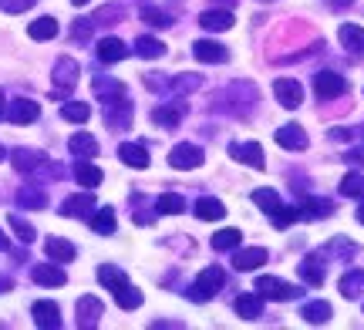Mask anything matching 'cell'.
<instances>
[{
    "instance_id": "40",
    "label": "cell",
    "mask_w": 364,
    "mask_h": 330,
    "mask_svg": "<svg viewBox=\"0 0 364 330\" xmlns=\"http://www.w3.org/2000/svg\"><path fill=\"white\" fill-rule=\"evenodd\" d=\"M95 94H98V101H105V98L125 94V84L115 78H108V75H95Z\"/></svg>"
},
{
    "instance_id": "12",
    "label": "cell",
    "mask_w": 364,
    "mask_h": 330,
    "mask_svg": "<svg viewBox=\"0 0 364 330\" xmlns=\"http://www.w3.org/2000/svg\"><path fill=\"white\" fill-rule=\"evenodd\" d=\"M78 75H81V67L75 57L65 54V57L54 61V88H58V92H71V88L78 84Z\"/></svg>"
},
{
    "instance_id": "44",
    "label": "cell",
    "mask_w": 364,
    "mask_h": 330,
    "mask_svg": "<svg viewBox=\"0 0 364 330\" xmlns=\"http://www.w3.org/2000/svg\"><path fill=\"white\" fill-rule=\"evenodd\" d=\"M341 196L364 199V175H361V172H348V175L341 179Z\"/></svg>"
},
{
    "instance_id": "3",
    "label": "cell",
    "mask_w": 364,
    "mask_h": 330,
    "mask_svg": "<svg viewBox=\"0 0 364 330\" xmlns=\"http://www.w3.org/2000/svg\"><path fill=\"white\" fill-rule=\"evenodd\" d=\"M223 283H226V270H223V266H206V270L193 280V287H189V300H196V304L213 300V297L223 290Z\"/></svg>"
},
{
    "instance_id": "59",
    "label": "cell",
    "mask_w": 364,
    "mask_h": 330,
    "mask_svg": "<svg viewBox=\"0 0 364 330\" xmlns=\"http://www.w3.org/2000/svg\"><path fill=\"white\" fill-rule=\"evenodd\" d=\"M4 159H7V152H4V145H0V162H4Z\"/></svg>"
},
{
    "instance_id": "51",
    "label": "cell",
    "mask_w": 364,
    "mask_h": 330,
    "mask_svg": "<svg viewBox=\"0 0 364 330\" xmlns=\"http://www.w3.org/2000/svg\"><path fill=\"white\" fill-rule=\"evenodd\" d=\"M324 253H334V256H348V260H351L354 253H358V246H354V243H348V239L341 236V239H334V243H331V246H327Z\"/></svg>"
},
{
    "instance_id": "24",
    "label": "cell",
    "mask_w": 364,
    "mask_h": 330,
    "mask_svg": "<svg viewBox=\"0 0 364 330\" xmlns=\"http://www.w3.org/2000/svg\"><path fill=\"white\" fill-rule=\"evenodd\" d=\"M68 152H71L75 159H91V155H98V138L88 132H75L68 138Z\"/></svg>"
},
{
    "instance_id": "25",
    "label": "cell",
    "mask_w": 364,
    "mask_h": 330,
    "mask_svg": "<svg viewBox=\"0 0 364 330\" xmlns=\"http://www.w3.org/2000/svg\"><path fill=\"white\" fill-rule=\"evenodd\" d=\"M118 159L132 165V169H149V152H145L142 142H122L118 145Z\"/></svg>"
},
{
    "instance_id": "50",
    "label": "cell",
    "mask_w": 364,
    "mask_h": 330,
    "mask_svg": "<svg viewBox=\"0 0 364 330\" xmlns=\"http://www.w3.org/2000/svg\"><path fill=\"white\" fill-rule=\"evenodd\" d=\"M91 31H95L91 17H78V21H75V27H71V38L78 40V44H85V40L91 38Z\"/></svg>"
},
{
    "instance_id": "30",
    "label": "cell",
    "mask_w": 364,
    "mask_h": 330,
    "mask_svg": "<svg viewBox=\"0 0 364 330\" xmlns=\"http://www.w3.org/2000/svg\"><path fill=\"white\" fill-rule=\"evenodd\" d=\"M236 314L243 320H260L263 317V297L260 293H240V297H236Z\"/></svg>"
},
{
    "instance_id": "49",
    "label": "cell",
    "mask_w": 364,
    "mask_h": 330,
    "mask_svg": "<svg viewBox=\"0 0 364 330\" xmlns=\"http://www.w3.org/2000/svg\"><path fill=\"white\" fill-rule=\"evenodd\" d=\"M300 219V209H294V206H280V209L270 216V223L277 226V229H287L290 223H297Z\"/></svg>"
},
{
    "instance_id": "35",
    "label": "cell",
    "mask_w": 364,
    "mask_h": 330,
    "mask_svg": "<svg viewBox=\"0 0 364 330\" xmlns=\"http://www.w3.org/2000/svg\"><path fill=\"white\" fill-rule=\"evenodd\" d=\"M300 216L304 219H327V216H334V202L331 199H304Z\"/></svg>"
},
{
    "instance_id": "56",
    "label": "cell",
    "mask_w": 364,
    "mask_h": 330,
    "mask_svg": "<svg viewBox=\"0 0 364 330\" xmlns=\"http://www.w3.org/2000/svg\"><path fill=\"white\" fill-rule=\"evenodd\" d=\"M358 223L364 226V202H361V206H358Z\"/></svg>"
},
{
    "instance_id": "26",
    "label": "cell",
    "mask_w": 364,
    "mask_h": 330,
    "mask_svg": "<svg viewBox=\"0 0 364 330\" xmlns=\"http://www.w3.org/2000/svg\"><path fill=\"white\" fill-rule=\"evenodd\" d=\"M199 24L206 27V31H213V34H220V31H230V27H233V11H226V7H213V11H203Z\"/></svg>"
},
{
    "instance_id": "17",
    "label": "cell",
    "mask_w": 364,
    "mask_h": 330,
    "mask_svg": "<svg viewBox=\"0 0 364 330\" xmlns=\"http://www.w3.org/2000/svg\"><path fill=\"white\" fill-rule=\"evenodd\" d=\"M230 155H233L236 162L250 165V169H263V165H267L260 142H233V145H230Z\"/></svg>"
},
{
    "instance_id": "23",
    "label": "cell",
    "mask_w": 364,
    "mask_h": 330,
    "mask_svg": "<svg viewBox=\"0 0 364 330\" xmlns=\"http://www.w3.org/2000/svg\"><path fill=\"white\" fill-rule=\"evenodd\" d=\"M182 119H186V105H179V101L152 108V121H156V125H162V128H179Z\"/></svg>"
},
{
    "instance_id": "29",
    "label": "cell",
    "mask_w": 364,
    "mask_h": 330,
    "mask_svg": "<svg viewBox=\"0 0 364 330\" xmlns=\"http://www.w3.org/2000/svg\"><path fill=\"white\" fill-rule=\"evenodd\" d=\"M44 253L51 256L54 263H71V260L78 256V250H75L68 239H61V236H48V239H44Z\"/></svg>"
},
{
    "instance_id": "33",
    "label": "cell",
    "mask_w": 364,
    "mask_h": 330,
    "mask_svg": "<svg viewBox=\"0 0 364 330\" xmlns=\"http://www.w3.org/2000/svg\"><path fill=\"white\" fill-rule=\"evenodd\" d=\"M338 38H341V44H344V48H348L351 54H364V27H358V24H341Z\"/></svg>"
},
{
    "instance_id": "31",
    "label": "cell",
    "mask_w": 364,
    "mask_h": 330,
    "mask_svg": "<svg viewBox=\"0 0 364 330\" xmlns=\"http://www.w3.org/2000/svg\"><path fill=\"white\" fill-rule=\"evenodd\" d=\"M98 283H102L105 290L115 293L118 287H125V283H129V277H125V270H122V266H115V263H102V266H98Z\"/></svg>"
},
{
    "instance_id": "39",
    "label": "cell",
    "mask_w": 364,
    "mask_h": 330,
    "mask_svg": "<svg viewBox=\"0 0 364 330\" xmlns=\"http://www.w3.org/2000/svg\"><path fill=\"white\" fill-rule=\"evenodd\" d=\"M27 34L34 40H51V38H58V21L54 17H38V21H31Z\"/></svg>"
},
{
    "instance_id": "38",
    "label": "cell",
    "mask_w": 364,
    "mask_h": 330,
    "mask_svg": "<svg viewBox=\"0 0 364 330\" xmlns=\"http://www.w3.org/2000/svg\"><path fill=\"white\" fill-rule=\"evenodd\" d=\"M300 317L307 324H327L331 320V304L327 300H311V304L300 307Z\"/></svg>"
},
{
    "instance_id": "58",
    "label": "cell",
    "mask_w": 364,
    "mask_h": 330,
    "mask_svg": "<svg viewBox=\"0 0 364 330\" xmlns=\"http://www.w3.org/2000/svg\"><path fill=\"white\" fill-rule=\"evenodd\" d=\"M0 119H4V92H0Z\"/></svg>"
},
{
    "instance_id": "4",
    "label": "cell",
    "mask_w": 364,
    "mask_h": 330,
    "mask_svg": "<svg viewBox=\"0 0 364 330\" xmlns=\"http://www.w3.org/2000/svg\"><path fill=\"white\" fill-rule=\"evenodd\" d=\"M102 115H105V125H108L112 132H125L132 125L135 108H132L129 94H115V98H105L102 101Z\"/></svg>"
},
{
    "instance_id": "60",
    "label": "cell",
    "mask_w": 364,
    "mask_h": 330,
    "mask_svg": "<svg viewBox=\"0 0 364 330\" xmlns=\"http://www.w3.org/2000/svg\"><path fill=\"white\" fill-rule=\"evenodd\" d=\"M334 4H354V0H334Z\"/></svg>"
},
{
    "instance_id": "11",
    "label": "cell",
    "mask_w": 364,
    "mask_h": 330,
    "mask_svg": "<svg viewBox=\"0 0 364 330\" xmlns=\"http://www.w3.org/2000/svg\"><path fill=\"white\" fill-rule=\"evenodd\" d=\"M4 115H7V121H14V125H31V121L41 119V105L31 101V98H14V101H7Z\"/></svg>"
},
{
    "instance_id": "10",
    "label": "cell",
    "mask_w": 364,
    "mask_h": 330,
    "mask_svg": "<svg viewBox=\"0 0 364 330\" xmlns=\"http://www.w3.org/2000/svg\"><path fill=\"white\" fill-rule=\"evenodd\" d=\"M98 209V202H95V196L88 192H78V196H68L65 202H61V216H68V219H91V212Z\"/></svg>"
},
{
    "instance_id": "34",
    "label": "cell",
    "mask_w": 364,
    "mask_h": 330,
    "mask_svg": "<svg viewBox=\"0 0 364 330\" xmlns=\"http://www.w3.org/2000/svg\"><path fill=\"white\" fill-rule=\"evenodd\" d=\"M341 297H344V300L364 297V270H351V273L341 277Z\"/></svg>"
},
{
    "instance_id": "6",
    "label": "cell",
    "mask_w": 364,
    "mask_h": 330,
    "mask_svg": "<svg viewBox=\"0 0 364 330\" xmlns=\"http://www.w3.org/2000/svg\"><path fill=\"white\" fill-rule=\"evenodd\" d=\"M253 290L260 293L263 300H297L300 297V287L287 283V280H277V277H260Z\"/></svg>"
},
{
    "instance_id": "7",
    "label": "cell",
    "mask_w": 364,
    "mask_h": 330,
    "mask_svg": "<svg viewBox=\"0 0 364 330\" xmlns=\"http://www.w3.org/2000/svg\"><path fill=\"white\" fill-rule=\"evenodd\" d=\"M206 162V152L199 145H193V142H179V145L169 152V165L179 172H189V169H199Z\"/></svg>"
},
{
    "instance_id": "15",
    "label": "cell",
    "mask_w": 364,
    "mask_h": 330,
    "mask_svg": "<svg viewBox=\"0 0 364 330\" xmlns=\"http://www.w3.org/2000/svg\"><path fill=\"white\" fill-rule=\"evenodd\" d=\"M273 94H277V101L284 108L304 105V88H300V81H294V78H277L273 81Z\"/></svg>"
},
{
    "instance_id": "8",
    "label": "cell",
    "mask_w": 364,
    "mask_h": 330,
    "mask_svg": "<svg viewBox=\"0 0 364 330\" xmlns=\"http://www.w3.org/2000/svg\"><path fill=\"white\" fill-rule=\"evenodd\" d=\"M193 57L196 61H203V65H226V61H230V48L220 44V40L199 38L193 44Z\"/></svg>"
},
{
    "instance_id": "37",
    "label": "cell",
    "mask_w": 364,
    "mask_h": 330,
    "mask_svg": "<svg viewBox=\"0 0 364 330\" xmlns=\"http://www.w3.org/2000/svg\"><path fill=\"white\" fill-rule=\"evenodd\" d=\"M135 54H139V57H145V61H159V57H166V44H162L159 38L142 34V38L135 40Z\"/></svg>"
},
{
    "instance_id": "52",
    "label": "cell",
    "mask_w": 364,
    "mask_h": 330,
    "mask_svg": "<svg viewBox=\"0 0 364 330\" xmlns=\"http://www.w3.org/2000/svg\"><path fill=\"white\" fill-rule=\"evenodd\" d=\"M38 0H0V11L4 13H24V11H31Z\"/></svg>"
},
{
    "instance_id": "9",
    "label": "cell",
    "mask_w": 364,
    "mask_h": 330,
    "mask_svg": "<svg viewBox=\"0 0 364 330\" xmlns=\"http://www.w3.org/2000/svg\"><path fill=\"white\" fill-rule=\"evenodd\" d=\"M314 92H317V98L331 101V98H338V94L348 92V81H344V75H338V71H317V75H314Z\"/></svg>"
},
{
    "instance_id": "53",
    "label": "cell",
    "mask_w": 364,
    "mask_h": 330,
    "mask_svg": "<svg viewBox=\"0 0 364 330\" xmlns=\"http://www.w3.org/2000/svg\"><path fill=\"white\" fill-rule=\"evenodd\" d=\"M344 159L351 162V165H364V145L351 148V152H348V155H344Z\"/></svg>"
},
{
    "instance_id": "20",
    "label": "cell",
    "mask_w": 364,
    "mask_h": 330,
    "mask_svg": "<svg viewBox=\"0 0 364 330\" xmlns=\"http://www.w3.org/2000/svg\"><path fill=\"white\" fill-rule=\"evenodd\" d=\"M324 253H311V256H304V263H300V280L304 283H311V287H321L324 283Z\"/></svg>"
},
{
    "instance_id": "36",
    "label": "cell",
    "mask_w": 364,
    "mask_h": 330,
    "mask_svg": "<svg viewBox=\"0 0 364 330\" xmlns=\"http://www.w3.org/2000/svg\"><path fill=\"white\" fill-rule=\"evenodd\" d=\"M75 179H78L85 189H98L105 175H102V169H98V165H91L88 159H78V165H75Z\"/></svg>"
},
{
    "instance_id": "5",
    "label": "cell",
    "mask_w": 364,
    "mask_h": 330,
    "mask_svg": "<svg viewBox=\"0 0 364 330\" xmlns=\"http://www.w3.org/2000/svg\"><path fill=\"white\" fill-rule=\"evenodd\" d=\"M145 84L149 88H156V92H166V94H189L196 92V88H203V78L199 75H169V78H145Z\"/></svg>"
},
{
    "instance_id": "47",
    "label": "cell",
    "mask_w": 364,
    "mask_h": 330,
    "mask_svg": "<svg viewBox=\"0 0 364 330\" xmlns=\"http://www.w3.org/2000/svg\"><path fill=\"white\" fill-rule=\"evenodd\" d=\"M7 223H11V229L21 236V243H34V236H38V233H34V226L27 223L21 212H11V219H7Z\"/></svg>"
},
{
    "instance_id": "45",
    "label": "cell",
    "mask_w": 364,
    "mask_h": 330,
    "mask_svg": "<svg viewBox=\"0 0 364 330\" xmlns=\"http://www.w3.org/2000/svg\"><path fill=\"white\" fill-rule=\"evenodd\" d=\"M240 239H243L240 229H220V233L213 236V250H220V253L236 250V246H240Z\"/></svg>"
},
{
    "instance_id": "14",
    "label": "cell",
    "mask_w": 364,
    "mask_h": 330,
    "mask_svg": "<svg viewBox=\"0 0 364 330\" xmlns=\"http://www.w3.org/2000/svg\"><path fill=\"white\" fill-rule=\"evenodd\" d=\"M75 314H78V327L81 330H91V327H98V320H102L105 314V307L98 297H78V307H75Z\"/></svg>"
},
{
    "instance_id": "2",
    "label": "cell",
    "mask_w": 364,
    "mask_h": 330,
    "mask_svg": "<svg viewBox=\"0 0 364 330\" xmlns=\"http://www.w3.org/2000/svg\"><path fill=\"white\" fill-rule=\"evenodd\" d=\"M11 162L17 172H27V175H48V179H61L65 175V169L61 165H54L44 152H38V148H14L11 152Z\"/></svg>"
},
{
    "instance_id": "21",
    "label": "cell",
    "mask_w": 364,
    "mask_h": 330,
    "mask_svg": "<svg viewBox=\"0 0 364 330\" xmlns=\"http://www.w3.org/2000/svg\"><path fill=\"white\" fill-rule=\"evenodd\" d=\"M95 54H98L102 65H118V61H125L129 48H125V40H118V38H102L98 48H95Z\"/></svg>"
},
{
    "instance_id": "41",
    "label": "cell",
    "mask_w": 364,
    "mask_h": 330,
    "mask_svg": "<svg viewBox=\"0 0 364 330\" xmlns=\"http://www.w3.org/2000/svg\"><path fill=\"white\" fill-rule=\"evenodd\" d=\"M61 119L75 121V125H85V121L91 119V105L88 101H65V105H61Z\"/></svg>"
},
{
    "instance_id": "28",
    "label": "cell",
    "mask_w": 364,
    "mask_h": 330,
    "mask_svg": "<svg viewBox=\"0 0 364 330\" xmlns=\"http://www.w3.org/2000/svg\"><path fill=\"white\" fill-rule=\"evenodd\" d=\"M196 219H203V223H216V219H223L226 216V206H223L220 199H213V196H203V199H196Z\"/></svg>"
},
{
    "instance_id": "57",
    "label": "cell",
    "mask_w": 364,
    "mask_h": 330,
    "mask_svg": "<svg viewBox=\"0 0 364 330\" xmlns=\"http://www.w3.org/2000/svg\"><path fill=\"white\" fill-rule=\"evenodd\" d=\"M71 4H75V7H85V4H88V0H71Z\"/></svg>"
},
{
    "instance_id": "27",
    "label": "cell",
    "mask_w": 364,
    "mask_h": 330,
    "mask_svg": "<svg viewBox=\"0 0 364 330\" xmlns=\"http://www.w3.org/2000/svg\"><path fill=\"white\" fill-rule=\"evenodd\" d=\"M122 21H125V4H118V0H112V4H105V7H98L91 13V24L95 27H112V24H122Z\"/></svg>"
},
{
    "instance_id": "18",
    "label": "cell",
    "mask_w": 364,
    "mask_h": 330,
    "mask_svg": "<svg viewBox=\"0 0 364 330\" xmlns=\"http://www.w3.org/2000/svg\"><path fill=\"white\" fill-rule=\"evenodd\" d=\"M31 277H34V283H41V287H65L68 283V273L61 270V263H38L34 270H31Z\"/></svg>"
},
{
    "instance_id": "16",
    "label": "cell",
    "mask_w": 364,
    "mask_h": 330,
    "mask_svg": "<svg viewBox=\"0 0 364 330\" xmlns=\"http://www.w3.org/2000/svg\"><path fill=\"white\" fill-rule=\"evenodd\" d=\"M277 145L287 148V152H304V148L311 145V138H307V132L300 128V125H280L277 128Z\"/></svg>"
},
{
    "instance_id": "13",
    "label": "cell",
    "mask_w": 364,
    "mask_h": 330,
    "mask_svg": "<svg viewBox=\"0 0 364 330\" xmlns=\"http://www.w3.org/2000/svg\"><path fill=\"white\" fill-rule=\"evenodd\" d=\"M31 317H34V327L41 330H58L61 327V307L54 300H38L31 307Z\"/></svg>"
},
{
    "instance_id": "46",
    "label": "cell",
    "mask_w": 364,
    "mask_h": 330,
    "mask_svg": "<svg viewBox=\"0 0 364 330\" xmlns=\"http://www.w3.org/2000/svg\"><path fill=\"white\" fill-rule=\"evenodd\" d=\"M253 202H257V206H260L267 216H273V212L284 206V202H280V196H277L273 189H257V192H253Z\"/></svg>"
},
{
    "instance_id": "54",
    "label": "cell",
    "mask_w": 364,
    "mask_h": 330,
    "mask_svg": "<svg viewBox=\"0 0 364 330\" xmlns=\"http://www.w3.org/2000/svg\"><path fill=\"white\" fill-rule=\"evenodd\" d=\"M152 327H182V320H152Z\"/></svg>"
},
{
    "instance_id": "42",
    "label": "cell",
    "mask_w": 364,
    "mask_h": 330,
    "mask_svg": "<svg viewBox=\"0 0 364 330\" xmlns=\"http://www.w3.org/2000/svg\"><path fill=\"white\" fill-rule=\"evenodd\" d=\"M115 304L122 307V310H139V307H142V290H135L132 283H125V287L115 290Z\"/></svg>"
},
{
    "instance_id": "43",
    "label": "cell",
    "mask_w": 364,
    "mask_h": 330,
    "mask_svg": "<svg viewBox=\"0 0 364 330\" xmlns=\"http://www.w3.org/2000/svg\"><path fill=\"white\" fill-rule=\"evenodd\" d=\"M156 209L162 212V216H179V212L186 209V199H182L179 192H162V196L156 199Z\"/></svg>"
},
{
    "instance_id": "55",
    "label": "cell",
    "mask_w": 364,
    "mask_h": 330,
    "mask_svg": "<svg viewBox=\"0 0 364 330\" xmlns=\"http://www.w3.org/2000/svg\"><path fill=\"white\" fill-rule=\"evenodd\" d=\"M7 246H11V239L4 236V229H0V250H7Z\"/></svg>"
},
{
    "instance_id": "32",
    "label": "cell",
    "mask_w": 364,
    "mask_h": 330,
    "mask_svg": "<svg viewBox=\"0 0 364 330\" xmlns=\"http://www.w3.org/2000/svg\"><path fill=\"white\" fill-rule=\"evenodd\" d=\"M115 209L112 206H102V209L91 212V229L98 233V236H112L115 233Z\"/></svg>"
},
{
    "instance_id": "48",
    "label": "cell",
    "mask_w": 364,
    "mask_h": 330,
    "mask_svg": "<svg viewBox=\"0 0 364 330\" xmlns=\"http://www.w3.org/2000/svg\"><path fill=\"white\" fill-rule=\"evenodd\" d=\"M142 21L149 27H159V31H162V27H172V17L166 11H159V7H142Z\"/></svg>"
},
{
    "instance_id": "1",
    "label": "cell",
    "mask_w": 364,
    "mask_h": 330,
    "mask_svg": "<svg viewBox=\"0 0 364 330\" xmlns=\"http://www.w3.org/2000/svg\"><path fill=\"white\" fill-rule=\"evenodd\" d=\"M220 101H226V111L230 115H236V119H250L253 111H257V105H260V88L253 84V81H230L226 84V92H223Z\"/></svg>"
},
{
    "instance_id": "19",
    "label": "cell",
    "mask_w": 364,
    "mask_h": 330,
    "mask_svg": "<svg viewBox=\"0 0 364 330\" xmlns=\"http://www.w3.org/2000/svg\"><path fill=\"white\" fill-rule=\"evenodd\" d=\"M267 260H270V253L263 250V246L236 250V253H233V270H240V273H250V270H257V266H263Z\"/></svg>"
},
{
    "instance_id": "22",
    "label": "cell",
    "mask_w": 364,
    "mask_h": 330,
    "mask_svg": "<svg viewBox=\"0 0 364 330\" xmlns=\"http://www.w3.org/2000/svg\"><path fill=\"white\" fill-rule=\"evenodd\" d=\"M48 206V192L34 182H24L17 189V209H44Z\"/></svg>"
}]
</instances>
